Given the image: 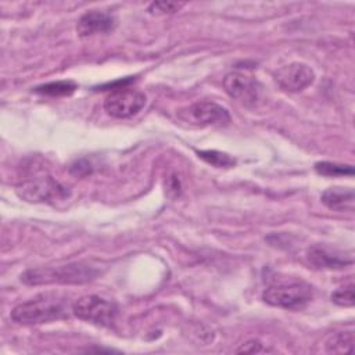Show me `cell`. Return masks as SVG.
Returning a JSON list of instances; mask_svg holds the SVG:
<instances>
[{
  "mask_svg": "<svg viewBox=\"0 0 355 355\" xmlns=\"http://www.w3.org/2000/svg\"><path fill=\"white\" fill-rule=\"evenodd\" d=\"M306 258L318 269H341L352 263L351 255L347 257L344 252L326 245H312L306 252Z\"/></svg>",
  "mask_w": 355,
  "mask_h": 355,
  "instance_id": "cell-11",
  "label": "cell"
},
{
  "mask_svg": "<svg viewBox=\"0 0 355 355\" xmlns=\"http://www.w3.org/2000/svg\"><path fill=\"white\" fill-rule=\"evenodd\" d=\"M331 301L340 306H352L355 302V294H354V284H348L344 287L337 288L331 293Z\"/></svg>",
  "mask_w": 355,
  "mask_h": 355,
  "instance_id": "cell-17",
  "label": "cell"
},
{
  "mask_svg": "<svg viewBox=\"0 0 355 355\" xmlns=\"http://www.w3.org/2000/svg\"><path fill=\"white\" fill-rule=\"evenodd\" d=\"M116 305L103 297L90 294L72 302V313L85 322L97 326H110L116 316Z\"/></svg>",
  "mask_w": 355,
  "mask_h": 355,
  "instance_id": "cell-4",
  "label": "cell"
},
{
  "mask_svg": "<svg viewBox=\"0 0 355 355\" xmlns=\"http://www.w3.org/2000/svg\"><path fill=\"white\" fill-rule=\"evenodd\" d=\"M262 300L283 309H301L312 300V287L304 282H286L268 287Z\"/></svg>",
  "mask_w": 355,
  "mask_h": 355,
  "instance_id": "cell-3",
  "label": "cell"
},
{
  "mask_svg": "<svg viewBox=\"0 0 355 355\" xmlns=\"http://www.w3.org/2000/svg\"><path fill=\"white\" fill-rule=\"evenodd\" d=\"M116 25V19L107 11L92 10L85 12L76 25V32L80 37H87L98 33H108Z\"/></svg>",
  "mask_w": 355,
  "mask_h": 355,
  "instance_id": "cell-10",
  "label": "cell"
},
{
  "mask_svg": "<svg viewBox=\"0 0 355 355\" xmlns=\"http://www.w3.org/2000/svg\"><path fill=\"white\" fill-rule=\"evenodd\" d=\"M17 194L28 202H42L55 198L67 197V187L51 176H36L21 182L17 189Z\"/></svg>",
  "mask_w": 355,
  "mask_h": 355,
  "instance_id": "cell-6",
  "label": "cell"
},
{
  "mask_svg": "<svg viewBox=\"0 0 355 355\" xmlns=\"http://www.w3.org/2000/svg\"><path fill=\"white\" fill-rule=\"evenodd\" d=\"M322 202L337 212H352L355 208V193L351 187H329L322 193Z\"/></svg>",
  "mask_w": 355,
  "mask_h": 355,
  "instance_id": "cell-12",
  "label": "cell"
},
{
  "mask_svg": "<svg viewBox=\"0 0 355 355\" xmlns=\"http://www.w3.org/2000/svg\"><path fill=\"white\" fill-rule=\"evenodd\" d=\"M78 89L76 83L72 80H57V82H50L42 86L35 87V92L39 94L44 96H51V97H61V96H69Z\"/></svg>",
  "mask_w": 355,
  "mask_h": 355,
  "instance_id": "cell-14",
  "label": "cell"
},
{
  "mask_svg": "<svg viewBox=\"0 0 355 355\" xmlns=\"http://www.w3.org/2000/svg\"><path fill=\"white\" fill-rule=\"evenodd\" d=\"M69 311H72V304L67 297L55 293H44L14 306L10 316L12 322L29 326L65 319Z\"/></svg>",
  "mask_w": 355,
  "mask_h": 355,
  "instance_id": "cell-1",
  "label": "cell"
},
{
  "mask_svg": "<svg viewBox=\"0 0 355 355\" xmlns=\"http://www.w3.org/2000/svg\"><path fill=\"white\" fill-rule=\"evenodd\" d=\"M71 172H72V173H75V175H79V176H82V175H87V173H90V172H92V166H90V164H89L87 161L80 159V161H76L75 164H72V166H71Z\"/></svg>",
  "mask_w": 355,
  "mask_h": 355,
  "instance_id": "cell-20",
  "label": "cell"
},
{
  "mask_svg": "<svg viewBox=\"0 0 355 355\" xmlns=\"http://www.w3.org/2000/svg\"><path fill=\"white\" fill-rule=\"evenodd\" d=\"M263 351H266V349L263 348L262 343L258 341V340H248V341L243 343V344L236 349V352H239V354H240V352L258 354V352H263Z\"/></svg>",
  "mask_w": 355,
  "mask_h": 355,
  "instance_id": "cell-19",
  "label": "cell"
},
{
  "mask_svg": "<svg viewBox=\"0 0 355 355\" xmlns=\"http://www.w3.org/2000/svg\"><path fill=\"white\" fill-rule=\"evenodd\" d=\"M275 82L286 92H301L315 80V72L311 67L302 62H291L279 68L273 73Z\"/></svg>",
  "mask_w": 355,
  "mask_h": 355,
  "instance_id": "cell-9",
  "label": "cell"
},
{
  "mask_svg": "<svg viewBox=\"0 0 355 355\" xmlns=\"http://www.w3.org/2000/svg\"><path fill=\"white\" fill-rule=\"evenodd\" d=\"M98 270L85 262H72L60 266L28 269L21 275V282L29 286L39 284H80L93 280Z\"/></svg>",
  "mask_w": 355,
  "mask_h": 355,
  "instance_id": "cell-2",
  "label": "cell"
},
{
  "mask_svg": "<svg viewBox=\"0 0 355 355\" xmlns=\"http://www.w3.org/2000/svg\"><path fill=\"white\" fill-rule=\"evenodd\" d=\"M184 3L178 1H154L148 6V12L154 15H162V14H173L179 11Z\"/></svg>",
  "mask_w": 355,
  "mask_h": 355,
  "instance_id": "cell-18",
  "label": "cell"
},
{
  "mask_svg": "<svg viewBox=\"0 0 355 355\" xmlns=\"http://www.w3.org/2000/svg\"><path fill=\"white\" fill-rule=\"evenodd\" d=\"M146 94L130 87H116L104 100V110L114 118H129L146 105Z\"/></svg>",
  "mask_w": 355,
  "mask_h": 355,
  "instance_id": "cell-5",
  "label": "cell"
},
{
  "mask_svg": "<svg viewBox=\"0 0 355 355\" xmlns=\"http://www.w3.org/2000/svg\"><path fill=\"white\" fill-rule=\"evenodd\" d=\"M179 116L197 126L211 125H227L230 115L227 110L214 101H197L179 112Z\"/></svg>",
  "mask_w": 355,
  "mask_h": 355,
  "instance_id": "cell-7",
  "label": "cell"
},
{
  "mask_svg": "<svg viewBox=\"0 0 355 355\" xmlns=\"http://www.w3.org/2000/svg\"><path fill=\"white\" fill-rule=\"evenodd\" d=\"M225 92L244 105H255L262 96V85L247 73L230 72L223 78Z\"/></svg>",
  "mask_w": 355,
  "mask_h": 355,
  "instance_id": "cell-8",
  "label": "cell"
},
{
  "mask_svg": "<svg viewBox=\"0 0 355 355\" xmlns=\"http://www.w3.org/2000/svg\"><path fill=\"white\" fill-rule=\"evenodd\" d=\"M315 169L319 175H323V176H352L354 175L352 165L336 164V162H330V161L316 162Z\"/></svg>",
  "mask_w": 355,
  "mask_h": 355,
  "instance_id": "cell-15",
  "label": "cell"
},
{
  "mask_svg": "<svg viewBox=\"0 0 355 355\" xmlns=\"http://www.w3.org/2000/svg\"><path fill=\"white\" fill-rule=\"evenodd\" d=\"M197 154L201 159H204L205 162L216 168H230L236 164L234 158H232L229 154L220 153L216 150H202V151H198Z\"/></svg>",
  "mask_w": 355,
  "mask_h": 355,
  "instance_id": "cell-16",
  "label": "cell"
},
{
  "mask_svg": "<svg viewBox=\"0 0 355 355\" xmlns=\"http://www.w3.org/2000/svg\"><path fill=\"white\" fill-rule=\"evenodd\" d=\"M326 351L333 354H347L352 351L354 333L352 331H338L331 334L326 343Z\"/></svg>",
  "mask_w": 355,
  "mask_h": 355,
  "instance_id": "cell-13",
  "label": "cell"
}]
</instances>
